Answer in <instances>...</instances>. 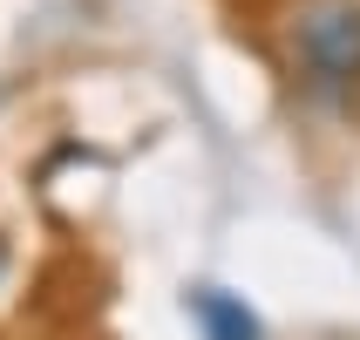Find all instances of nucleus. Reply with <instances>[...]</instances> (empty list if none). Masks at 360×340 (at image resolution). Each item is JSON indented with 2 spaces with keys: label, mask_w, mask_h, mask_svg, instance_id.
I'll return each instance as SVG.
<instances>
[{
  "label": "nucleus",
  "mask_w": 360,
  "mask_h": 340,
  "mask_svg": "<svg viewBox=\"0 0 360 340\" xmlns=\"http://www.w3.org/2000/svg\"><path fill=\"white\" fill-rule=\"evenodd\" d=\"M292 68L300 89L326 109H354L360 96V0H306L292 14Z\"/></svg>",
  "instance_id": "f257e3e1"
},
{
  "label": "nucleus",
  "mask_w": 360,
  "mask_h": 340,
  "mask_svg": "<svg viewBox=\"0 0 360 340\" xmlns=\"http://www.w3.org/2000/svg\"><path fill=\"white\" fill-rule=\"evenodd\" d=\"M184 306H191V320H198L204 340H265V320L238 300V293H224V286H191Z\"/></svg>",
  "instance_id": "f03ea898"
},
{
  "label": "nucleus",
  "mask_w": 360,
  "mask_h": 340,
  "mask_svg": "<svg viewBox=\"0 0 360 340\" xmlns=\"http://www.w3.org/2000/svg\"><path fill=\"white\" fill-rule=\"evenodd\" d=\"M0 272H7V239H0Z\"/></svg>",
  "instance_id": "7ed1b4c3"
}]
</instances>
